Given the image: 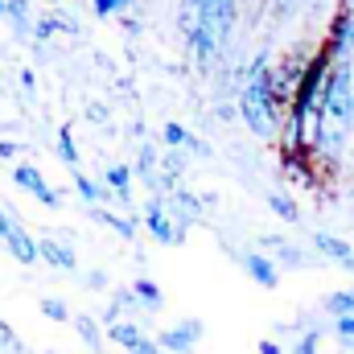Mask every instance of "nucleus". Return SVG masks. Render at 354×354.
I'll list each match as a JSON object with an SVG mask.
<instances>
[{
	"mask_svg": "<svg viewBox=\"0 0 354 354\" xmlns=\"http://www.w3.org/2000/svg\"><path fill=\"white\" fill-rule=\"evenodd\" d=\"M235 260H239V268H243L260 288H276V284H280V264H276L268 252H260V248H256V252H239Z\"/></svg>",
	"mask_w": 354,
	"mask_h": 354,
	"instance_id": "423d86ee",
	"label": "nucleus"
},
{
	"mask_svg": "<svg viewBox=\"0 0 354 354\" xmlns=\"http://www.w3.org/2000/svg\"><path fill=\"white\" fill-rule=\"evenodd\" d=\"M71 181H75V189H79V198H83L87 206H103V202L111 198V194H107V185H95L83 169H75V177H71Z\"/></svg>",
	"mask_w": 354,
	"mask_h": 354,
	"instance_id": "aec40b11",
	"label": "nucleus"
},
{
	"mask_svg": "<svg viewBox=\"0 0 354 354\" xmlns=\"http://www.w3.org/2000/svg\"><path fill=\"white\" fill-rule=\"evenodd\" d=\"M165 206H169V214H174V223L181 231H189V227H198V223H206V198H198L194 189H174L169 198H165Z\"/></svg>",
	"mask_w": 354,
	"mask_h": 354,
	"instance_id": "39448f33",
	"label": "nucleus"
},
{
	"mask_svg": "<svg viewBox=\"0 0 354 354\" xmlns=\"http://www.w3.org/2000/svg\"><path fill=\"white\" fill-rule=\"evenodd\" d=\"M12 185L17 189H25V194H33L41 206H50V210H62V194L46 181V174L41 169H33V165H25V161H17L12 165Z\"/></svg>",
	"mask_w": 354,
	"mask_h": 354,
	"instance_id": "7ed1b4c3",
	"label": "nucleus"
},
{
	"mask_svg": "<svg viewBox=\"0 0 354 354\" xmlns=\"http://www.w3.org/2000/svg\"><path fill=\"white\" fill-rule=\"evenodd\" d=\"M17 153H21V145H12V140H0V161H12V165H17Z\"/></svg>",
	"mask_w": 354,
	"mask_h": 354,
	"instance_id": "473e14b6",
	"label": "nucleus"
},
{
	"mask_svg": "<svg viewBox=\"0 0 354 354\" xmlns=\"http://www.w3.org/2000/svg\"><path fill=\"white\" fill-rule=\"evenodd\" d=\"M354 124V66L351 62H334L322 87V107L317 120L309 128V153L317 157H338L346 149Z\"/></svg>",
	"mask_w": 354,
	"mask_h": 354,
	"instance_id": "f257e3e1",
	"label": "nucleus"
},
{
	"mask_svg": "<svg viewBox=\"0 0 354 354\" xmlns=\"http://www.w3.org/2000/svg\"><path fill=\"white\" fill-rule=\"evenodd\" d=\"M326 50H330L334 62H351L354 58V12H342V17L334 21V33H330Z\"/></svg>",
	"mask_w": 354,
	"mask_h": 354,
	"instance_id": "0eeeda50",
	"label": "nucleus"
},
{
	"mask_svg": "<svg viewBox=\"0 0 354 354\" xmlns=\"http://www.w3.org/2000/svg\"><path fill=\"white\" fill-rule=\"evenodd\" d=\"M37 252H41L46 264L58 268V272H79V256H75V248L62 243V239H54V235H41V239H37Z\"/></svg>",
	"mask_w": 354,
	"mask_h": 354,
	"instance_id": "6e6552de",
	"label": "nucleus"
},
{
	"mask_svg": "<svg viewBox=\"0 0 354 354\" xmlns=\"http://www.w3.org/2000/svg\"><path fill=\"white\" fill-rule=\"evenodd\" d=\"M309 248H313L322 260H334V264H342V268L354 260V243L338 239V235H326V231H313V235H309Z\"/></svg>",
	"mask_w": 354,
	"mask_h": 354,
	"instance_id": "9d476101",
	"label": "nucleus"
},
{
	"mask_svg": "<svg viewBox=\"0 0 354 354\" xmlns=\"http://www.w3.org/2000/svg\"><path fill=\"white\" fill-rule=\"evenodd\" d=\"M334 334H338V342H354V317H338Z\"/></svg>",
	"mask_w": 354,
	"mask_h": 354,
	"instance_id": "c756f323",
	"label": "nucleus"
},
{
	"mask_svg": "<svg viewBox=\"0 0 354 354\" xmlns=\"http://www.w3.org/2000/svg\"><path fill=\"white\" fill-rule=\"evenodd\" d=\"M132 0H95V12L99 17H115V12H124Z\"/></svg>",
	"mask_w": 354,
	"mask_h": 354,
	"instance_id": "bb28decb",
	"label": "nucleus"
},
{
	"mask_svg": "<svg viewBox=\"0 0 354 354\" xmlns=\"http://www.w3.org/2000/svg\"><path fill=\"white\" fill-rule=\"evenodd\" d=\"M256 351H260V354H284V346H280V342H272V338H264Z\"/></svg>",
	"mask_w": 354,
	"mask_h": 354,
	"instance_id": "f704fd0d",
	"label": "nucleus"
},
{
	"mask_svg": "<svg viewBox=\"0 0 354 354\" xmlns=\"http://www.w3.org/2000/svg\"><path fill=\"white\" fill-rule=\"evenodd\" d=\"M4 248L12 252V260H17V264H37V260H41V252H37V239H33V235H29L21 223L12 227V235L4 239Z\"/></svg>",
	"mask_w": 354,
	"mask_h": 354,
	"instance_id": "f8f14e48",
	"label": "nucleus"
},
{
	"mask_svg": "<svg viewBox=\"0 0 354 354\" xmlns=\"http://www.w3.org/2000/svg\"><path fill=\"white\" fill-rule=\"evenodd\" d=\"M157 174H161V153H157V145H149V140H145V145H140V153H136V177L149 185Z\"/></svg>",
	"mask_w": 354,
	"mask_h": 354,
	"instance_id": "a211bd4d",
	"label": "nucleus"
},
{
	"mask_svg": "<svg viewBox=\"0 0 354 354\" xmlns=\"http://www.w3.org/2000/svg\"><path fill=\"white\" fill-rule=\"evenodd\" d=\"M132 177H136V169H128V165H111V169L103 174V185H107V194H115L120 202H128V198H132Z\"/></svg>",
	"mask_w": 354,
	"mask_h": 354,
	"instance_id": "dca6fc26",
	"label": "nucleus"
},
{
	"mask_svg": "<svg viewBox=\"0 0 354 354\" xmlns=\"http://www.w3.org/2000/svg\"><path fill=\"white\" fill-rule=\"evenodd\" d=\"M107 342H115L120 351H128V354H132L136 346H140V342H145V330H140L136 322H115V326L107 330Z\"/></svg>",
	"mask_w": 354,
	"mask_h": 354,
	"instance_id": "4468645a",
	"label": "nucleus"
},
{
	"mask_svg": "<svg viewBox=\"0 0 354 354\" xmlns=\"http://www.w3.org/2000/svg\"><path fill=\"white\" fill-rule=\"evenodd\" d=\"M0 351H17L21 354V342H17V334L8 330V322H0Z\"/></svg>",
	"mask_w": 354,
	"mask_h": 354,
	"instance_id": "7c9ffc66",
	"label": "nucleus"
},
{
	"mask_svg": "<svg viewBox=\"0 0 354 354\" xmlns=\"http://www.w3.org/2000/svg\"><path fill=\"white\" fill-rule=\"evenodd\" d=\"M87 214L95 223H103V227H111L115 235H124V239H136V218H124V214H111V210H103V206H87Z\"/></svg>",
	"mask_w": 354,
	"mask_h": 354,
	"instance_id": "2eb2a0df",
	"label": "nucleus"
},
{
	"mask_svg": "<svg viewBox=\"0 0 354 354\" xmlns=\"http://www.w3.org/2000/svg\"><path fill=\"white\" fill-rule=\"evenodd\" d=\"M322 309L338 322V317H354V284L351 288H338V292H330L326 301H322Z\"/></svg>",
	"mask_w": 354,
	"mask_h": 354,
	"instance_id": "6ab92c4d",
	"label": "nucleus"
},
{
	"mask_svg": "<svg viewBox=\"0 0 354 354\" xmlns=\"http://www.w3.org/2000/svg\"><path fill=\"white\" fill-rule=\"evenodd\" d=\"M346 272H354V260H351V264H346Z\"/></svg>",
	"mask_w": 354,
	"mask_h": 354,
	"instance_id": "e433bc0d",
	"label": "nucleus"
},
{
	"mask_svg": "<svg viewBox=\"0 0 354 354\" xmlns=\"http://www.w3.org/2000/svg\"><path fill=\"white\" fill-rule=\"evenodd\" d=\"M41 313H46L50 322H75V313H71L58 297H46V301H41Z\"/></svg>",
	"mask_w": 354,
	"mask_h": 354,
	"instance_id": "393cba45",
	"label": "nucleus"
},
{
	"mask_svg": "<svg viewBox=\"0 0 354 354\" xmlns=\"http://www.w3.org/2000/svg\"><path fill=\"white\" fill-rule=\"evenodd\" d=\"M140 223H145V227H149V235H153L157 243H165V248L185 243V231L174 223V214H169L165 198H149V202H145V210H140Z\"/></svg>",
	"mask_w": 354,
	"mask_h": 354,
	"instance_id": "f03ea898",
	"label": "nucleus"
},
{
	"mask_svg": "<svg viewBox=\"0 0 354 354\" xmlns=\"http://www.w3.org/2000/svg\"><path fill=\"white\" fill-rule=\"evenodd\" d=\"M54 33H79V25H75V21H66V17H37L33 37H37V41H46V37H54Z\"/></svg>",
	"mask_w": 354,
	"mask_h": 354,
	"instance_id": "4be33fe9",
	"label": "nucleus"
},
{
	"mask_svg": "<svg viewBox=\"0 0 354 354\" xmlns=\"http://www.w3.org/2000/svg\"><path fill=\"white\" fill-rule=\"evenodd\" d=\"M268 206H272V214H280L284 223H297V218H301L297 202H292L288 194H280V189H272V194H268Z\"/></svg>",
	"mask_w": 354,
	"mask_h": 354,
	"instance_id": "b1692460",
	"label": "nucleus"
},
{
	"mask_svg": "<svg viewBox=\"0 0 354 354\" xmlns=\"http://www.w3.org/2000/svg\"><path fill=\"white\" fill-rule=\"evenodd\" d=\"M8 21H12V29L21 37H33V29H37V21L29 12V0H8Z\"/></svg>",
	"mask_w": 354,
	"mask_h": 354,
	"instance_id": "412c9836",
	"label": "nucleus"
},
{
	"mask_svg": "<svg viewBox=\"0 0 354 354\" xmlns=\"http://www.w3.org/2000/svg\"><path fill=\"white\" fill-rule=\"evenodd\" d=\"M12 227H17V218H12V214H8V210L0 206V243H4L8 235H12Z\"/></svg>",
	"mask_w": 354,
	"mask_h": 354,
	"instance_id": "2f4dec72",
	"label": "nucleus"
},
{
	"mask_svg": "<svg viewBox=\"0 0 354 354\" xmlns=\"http://www.w3.org/2000/svg\"><path fill=\"white\" fill-rule=\"evenodd\" d=\"M132 354H165V351H161V342H157V338H145V342H140Z\"/></svg>",
	"mask_w": 354,
	"mask_h": 354,
	"instance_id": "72a5a7b5",
	"label": "nucleus"
},
{
	"mask_svg": "<svg viewBox=\"0 0 354 354\" xmlns=\"http://www.w3.org/2000/svg\"><path fill=\"white\" fill-rule=\"evenodd\" d=\"M181 169H185V153L169 149V153H165V161H161V174H169L177 181V177H181Z\"/></svg>",
	"mask_w": 354,
	"mask_h": 354,
	"instance_id": "a878e982",
	"label": "nucleus"
},
{
	"mask_svg": "<svg viewBox=\"0 0 354 354\" xmlns=\"http://www.w3.org/2000/svg\"><path fill=\"white\" fill-rule=\"evenodd\" d=\"M161 140H165L169 149H177V153H194V157H210V145H202V140H198V136H194L189 128H181V124H174V120H169V124L161 128Z\"/></svg>",
	"mask_w": 354,
	"mask_h": 354,
	"instance_id": "9b49d317",
	"label": "nucleus"
},
{
	"mask_svg": "<svg viewBox=\"0 0 354 354\" xmlns=\"http://www.w3.org/2000/svg\"><path fill=\"white\" fill-rule=\"evenodd\" d=\"M71 326H75V334L87 342L91 351H103L107 330H103V322H99V317H91V313H75V322H71Z\"/></svg>",
	"mask_w": 354,
	"mask_h": 354,
	"instance_id": "ddd939ff",
	"label": "nucleus"
},
{
	"mask_svg": "<svg viewBox=\"0 0 354 354\" xmlns=\"http://www.w3.org/2000/svg\"><path fill=\"white\" fill-rule=\"evenodd\" d=\"M0 17H8V0H0Z\"/></svg>",
	"mask_w": 354,
	"mask_h": 354,
	"instance_id": "c9c22d12",
	"label": "nucleus"
},
{
	"mask_svg": "<svg viewBox=\"0 0 354 354\" xmlns=\"http://www.w3.org/2000/svg\"><path fill=\"white\" fill-rule=\"evenodd\" d=\"M58 157L71 165V174L79 169V149H75V128H71V124L58 128Z\"/></svg>",
	"mask_w": 354,
	"mask_h": 354,
	"instance_id": "5701e85b",
	"label": "nucleus"
},
{
	"mask_svg": "<svg viewBox=\"0 0 354 354\" xmlns=\"http://www.w3.org/2000/svg\"><path fill=\"white\" fill-rule=\"evenodd\" d=\"M107 284H111L107 272H87V276H83V288H91V292H103Z\"/></svg>",
	"mask_w": 354,
	"mask_h": 354,
	"instance_id": "c85d7f7f",
	"label": "nucleus"
},
{
	"mask_svg": "<svg viewBox=\"0 0 354 354\" xmlns=\"http://www.w3.org/2000/svg\"><path fill=\"white\" fill-rule=\"evenodd\" d=\"M260 252H268L276 264H284V268H305L309 264V256H305L292 239H284V235H264V239H260Z\"/></svg>",
	"mask_w": 354,
	"mask_h": 354,
	"instance_id": "1a4fd4ad",
	"label": "nucleus"
},
{
	"mask_svg": "<svg viewBox=\"0 0 354 354\" xmlns=\"http://www.w3.org/2000/svg\"><path fill=\"white\" fill-rule=\"evenodd\" d=\"M292 354H317V330L301 334V338H297V346H292Z\"/></svg>",
	"mask_w": 354,
	"mask_h": 354,
	"instance_id": "cd10ccee",
	"label": "nucleus"
},
{
	"mask_svg": "<svg viewBox=\"0 0 354 354\" xmlns=\"http://www.w3.org/2000/svg\"><path fill=\"white\" fill-rule=\"evenodd\" d=\"M202 317H181L177 326H169V330H161L157 334V342H161V351L165 354H194V346L202 342Z\"/></svg>",
	"mask_w": 354,
	"mask_h": 354,
	"instance_id": "20e7f679",
	"label": "nucleus"
},
{
	"mask_svg": "<svg viewBox=\"0 0 354 354\" xmlns=\"http://www.w3.org/2000/svg\"><path fill=\"white\" fill-rule=\"evenodd\" d=\"M272 4H276V0H272Z\"/></svg>",
	"mask_w": 354,
	"mask_h": 354,
	"instance_id": "4c0bfd02",
	"label": "nucleus"
},
{
	"mask_svg": "<svg viewBox=\"0 0 354 354\" xmlns=\"http://www.w3.org/2000/svg\"><path fill=\"white\" fill-rule=\"evenodd\" d=\"M132 292L140 297V305H145L149 313H161V309H165V292H161L149 276H136V280H132Z\"/></svg>",
	"mask_w": 354,
	"mask_h": 354,
	"instance_id": "f3484780",
	"label": "nucleus"
}]
</instances>
